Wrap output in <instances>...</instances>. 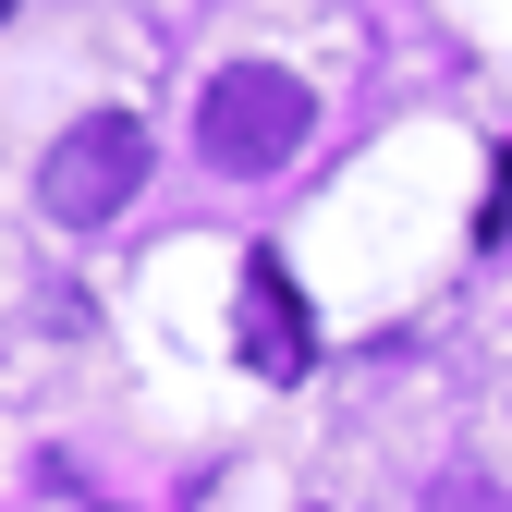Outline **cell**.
<instances>
[{
  "label": "cell",
  "instance_id": "4",
  "mask_svg": "<svg viewBox=\"0 0 512 512\" xmlns=\"http://www.w3.org/2000/svg\"><path fill=\"white\" fill-rule=\"evenodd\" d=\"M0 13H13V0H0Z\"/></svg>",
  "mask_w": 512,
  "mask_h": 512
},
{
  "label": "cell",
  "instance_id": "1",
  "mask_svg": "<svg viewBox=\"0 0 512 512\" xmlns=\"http://www.w3.org/2000/svg\"><path fill=\"white\" fill-rule=\"evenodd\" d=\"M317 135V98L281 74V61H232V74H208V110H196V147H208V171H281L293 147Z\"/></svg>",
  "mask_w": 512,
  "mask_h": 512
},
{
  "label": "cell",
  "instance_id": "2",
  "mask_svg": "<svg viewBox=\"0 0 512 512\" xmlns=\"http://www.w3.org/2000/svg\"><path fill=\"white\" fill-rule=\"evenodd\" d=\"M147 183V122L135 110H86L74 135H49V171H37V208L61 232H98L122 196Z\"/></svg>",
  "mask_w": 512,
  "mask_h": 512
},
{
  "label": "cell",
  "instance_id": "3",
  "mask_svg": "<svg viewBox=\"0 0 512 512\" xmlns=\"http://www.w3.org/2000/svg\"><path fill=\"white\" fill-rule=\"evenodd\" d=\"M232 342L256 378H305L317 342H305V305H293V269L281 256H244V305H232Z\"/></svg>",
  "mask_w": 512,
  "mask_h": 512
}]
</instances>
